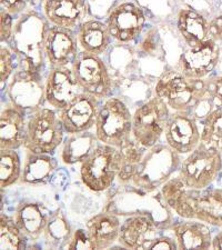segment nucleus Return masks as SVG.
<instances>
[{"label":"nucleus","instance_id":"ddd939ff","mask_svg":"<svg viewBox=\"0 0 222 250\" xmlns=\"http://www.w3.org/2000/svg\"><path fill=\"white\" fill-rule=\"evenodd\" d=\"M143 11L135 3L124 2L112 9L107 20L111 37L119 42H130L135 40L144 26Z\"/></svg>","mask_w":222,"mask_h":250},{"label":"nucleus","instance_id":"4468645a","mask_svg":"<svg viewBox=\"0 0 222 250\" xmlns=\"http://www.w3.org/2000/svg\"><path fill=\"white\" fill-rule=\"evenodd\" d=\"M80 92H82V89L75 79L71 68H51L44 87V98L51 107L62 109Z\"/></svg>","mask_w":222,"mask_h":250},{"label":"nucleus","instance_id":"a19ab883","mask_svg":"<svg viewBox=\"0 0 222 250\" xmlns=\"http://www.w3.org/2000/svg\"><path fill=\"white\" fill-rule=\"evenodd\" d=\"M221 175H222V172H221Z\"/></svg>","mask_w":222,"mask_h":250},{"label":"nucleus","instance_id":"473e14b6","mask_svg":"<svg viewBox=\"0 0 222 250\" xmlns=\"http://www.w3.org/2000/svg\"><path fill=\"white\" fill-rule=\"evenodd\" d=\"M205 88L215 107H222V75L205 80Z\"/></svg>","mask_w":222,"mask_h":250},{"label":"nucleus","instance_id":"6ab92c4d","mask_svg":"<svg viewBox=\"0 0 222 250\" xmlns=\"http://www.w3.org/2000/svg\"><path fill=\"white\" fill-rule=\"evenodd\" d=\"M49 218L46 206L37 201H21L14 213L16 224L27 238H38L44 232Z\"/></svg>","mask_w":222,"mask_h":250},{"label":"nucleus","instance_id":"a211bd4d","mask_svg":"<svg viewBox=\"0 0 222 250\" xmlns=\"http://www.w3.org/2000/svg\"><path fill=\"white\" fill-rule=\"evenodd\" d=\"M27 123L17 106L7 107L0 114V149H18L25 144Z\"/></svg>","mask_w":222,"mask_h":250},{"label":"nucleus","instance_id":"423d86ee","mask_svg":"<svg viewBox=\"0 0 222 250\" xmlns=\"http://www.w3.org/2000/svg\"><path fill=\"white\" fill-rule=\"evenodd\" d=\"M147 152L133 176L136 186L147 191H152L170 179L172 172L180 165L179 154L168 146L156 145Z\"/></svg>","mask_w":222,"mask_h":250},{"label":"nucleus","instance_id":"2eb2a0df","mask_svg":"<svg viewBox=\"0 0 222 250\" xmlns=\"http://www.w3.org/2000/svg\"><path fill=\"white\" fill-rule=\"evenodd\" d=\"M43 13L54 26L72 29L82 23L87 5L84 0H44Z\"/></svg>","mask_w":222,"mask_h":250},{"label":"nucleus","instance_id":"393cba45","mask_svg":"<svg viewBox=\"0 0 222 250\" xmlns=\"http://www.w3.org/2000/svg\"><path fill=\"white\" fill-rule=\"evenodd\" d=\"M56 168L55 160L44 154L29 151L22 167L20 181L23 184H43L50 178Z\"/></svg>","mask_w":222,"mask_h":250},{"label":"nucleus","instance_id":"c756f323","mask_svg":"<svg viewBox=\"0 0 222 250\" xmlns=\"http://www.w3.org/2000/svg\"><path fill=\"white\" fill-rule=\"evenodd\" d=\"M26 236L16 224L14 217L0 215V248L1 250H18L25 248Z\"/></svg>","mask_w":222,"mask_h":250},{"label":"nucleus","instance_id":"c9c22d12","mask_svg":"<svg viewBox=\"0 0 222 250\" xmlns=\"http://www.w3.org/2000/svg\"><path fill=\"white\" fill-rule=\"evenodd\" d=\"M151 250H175L178 249V245L176 239L173 240L170 237H165V236H158L153 240V243L151 244L150 248Z\"/></svg>","mask_w":222,"mask_h":250},{"label":"nucleus","instance_id":"9b49d317","mask_svg":"<svg viewBox=\"0 0 222 250\" xmlns=\"http://www.w3.org/2000/svg\"><path fill=\"white\" fill-rule=\"evenodd\" d=\"M78 39L71 29L58 26L44 29L42 47L51 68L71 66L78 55Z\"/></svg>","mask_w":222,"mask_h":250},{"label":"nucleus","instance_id":"1a4fd4ad","mask_svg":"<svg viewBox=\"0 0 222 250\" xmlns=\"http://www.w3.org/2000/svg\"><path fill=\"white\" fill-rule=\"evenodd\" d=\"M221 51L220 42L213 38L189 47L180 56L178 71L191 79L207 78L218 66Z\"/></svg>","mask_w":222,"mask_h":250},{"label":"nucleus","instance_id":"412c9836","mask_svg":"<svg viewBox=\"0 0 222 250\" xmlns=\"http://www.w3.org/2000/svg\"><path fill=\"white\" fill-rule=\"evenodd\" d=\"M178 29L189 47L199 45L212 38L209 20L191 8H183L179 11Z\"/></svg>","mask_w":222,"mask_h":250},{"label":"nucleus","instance_id":"c85d7f7f","mask_svg":"<svg viewBox=\"0 0 222 250\" xmlns=\"http://www.w3.org/2000/svg\"><path fill=\"white\" fill-rule=\"evenodd\" d=\"M21 163L14 149H0V187L14 185L21 177Z\"/></svg>","mask_w":222,"mask_h":250},{"label":"nucleus","instance_id":"7ed1b4c3","mask_svg":"<svg viewBox=\"0 0 222 250\" xmlns=\"http://www.w3.org/2000/svg\"><path fill=\"white\" fill-rule=\"evenodd\" d=\"M221 172L222 152L201 141L199 146L181 163L179 177L187 187L204 190Z\"/></svg>","mask_w":222,"mask_h":250},{"label":"nucleus","instance_id":"f704fd0d","mask_svg":"<svg viewBox=\"0 0 222 250\" xmlns=\"http://www.w3.org/2000/svg\"><path fill=\"white\" fill-rule=\"evenodd\" d=\"M13 35V15L1 9L0 14V39L8 42Z\"/></svg>","mask_w":222,"mask_h":250},{"label":"nucleus","instance_id":"6e6552de","mask_svg":"<svg viewBox=\"0 0 222 250\" xmlns=\"http://www.w3.org/2000/svg\"><path fill=\"white\" fill-rule=\"evenodd\" d=\"M70 68L82 91L97 99L109 95L111 90V78L106 64L99 56L84 50L80 51Z\"/></svg>","mask_w":222,"mask_h":250},{"label":"nucleus","instance_id":"b1692460","mask_svg":"<svg viewBox=\"0 0 222 250\" xmlns=\"http://www.w3.org/2000/svg\"><path fill=\"white\" fill-rule=\"evenodd\" d=\"M196 217L199 221L222 229V189L200 190L196 199Z\"/></svg>","mask_w":222,"mask_h":250},{"label":"nucleus","instance_id":"9d476101","mask_svg":"<svg viewBox=\"0 0 222 250\" xmlns=\"http://www.w3.org/2000/svg\"><path fill=\"white\" fill-rule=\"evenodd\" d=\"M165 143L179 155H188L201 143V130L196 117L189 111H175L164 129Z\"/></svg>","mask_w":222,"mask_h":250},{"label":"nucleus","instance_id":"20e7f679","mask_svg":"<svg viewBox=\"0 0 222 250\" xmlns=\"http://www.w3.org/2000/svg\"><path fill=\"white\" fill-rule=\"evenodd\" d=\"M95 127L99 143L120 149L132 137V115L122 100L110 98L99 108Z\"/></svg>","mask_w":222,"mask_h":250},{"label":"nucleus","instance_id":"f257e3e1","mask_svg":"<svg viewBox=\"0 0 222 250\" xmlns=\"http://www.w3.org/2000/svg\"><path fill=\"white\" fill-rule=\"evenodd\" d=\"M156 95L173 111H189L209 99L205 80L191 79L179 71H169L161 77L156 86Z\"/></svg>","mask_w":222,"mask_h":250},{"label":"nucleus","instance_id":"7c9ffc66","mask_svg":"<svg viewBox=\"0 0 222 250\" xmlns=\"http://www.w3.org/2000/svg\"><path fill=\"white\" fill-rule=\"evenodd\" d=\"M44 232H46L48 244L54 247H64L67 245V241H69L71 238L69 225L61 213L58 211L55 212L54 215H50Z\"/></svg>","mask_w":222,"mask_h":250},{"label":"nucleus","instance_id":"aec40b11","mask_svg":"<svg viewBox=\"0 0 222 250\" xmlns=\"http://www.w3.org/2000/svg\"><path fill=\"white\" fill-rule=\"evenodd\" d=\"M171 230L175 235L178 249H211L212 233L209 225L203 221H181L173 225Z\"/></svg>","mask_w":222,"mask_h":250},{"label":"nucleus","instance_id":"f8f14e48","mask_svg":"<svg viewBox=\"0 0 222 250\" xmlns=\"http://www.w3.org/2000/svg\"><path fill=\"white\" fill-rule=\"evenodd\" d=\"M98 110L96 97L82 91L69 104L60 109L58 116L64 131L71 135L88 131L94 127Z\"/></svg>","mask_w":222,"mask_h":250},{"label":"nucleus","instance_id":"2f4dec72","mask_svg":"<svg viewBox=\"0 0 222 250\" xmlns=\"http://www.w3.org/2000/svg\"><path fill=\"white\" fill-rule=\"evenodd\" d=\"M66 249H96V246L92 241L88 229H78L64 246Z\"/></svg>","mask_w":222,"mask_h":250},{"label":"nucleus","instance_id":"4c0bfd02","mask_svg":"<svg viewBox=\"0 0 222 250\" xmlns=\"http://www.w3.org/2000/svg\"><path fill=\"white\" fill-rule=\"evenodd\" d=\"M210 32L213 39L220 43L222 42V13L210 20Z\"/></svg>","mask_w":222,"mask_h":250},{"label":"nucleus","instance_id":"39448f33","mask_svg":"<svg viewBox=\"0 0 222 250\" xmlns=\"http://www.w3.org/2000/svg\"><path fill=\"white\" fill-rule=\"evenodd\" d=\"M64 129L54 110L42 108L35 111L27 122L25 146L35 154H52L63 140Z\"/></svg>","mask_w":222,"mask_h":250},{"label":"nucleus","instance_id":"a878e982","mask_svg":"<svg viewBox=\"0 0 222 250\" xmlns=\"http://www.w3.org/2000/svg\"><path fill=\"white\" fill-rule=\"evenodd\" d=\"M96 135L89 134L88 131L71 134L63 145L61 158L64 164L74 165L82 163L87 157L98 146Z\"/></svg>","mask_w":222,"mask_h":250},{"label":"nucleus","instance_id":"cd10ccee","mask_svg":"<svg viewBox=\"0 0 222 250\" xmlns=\"http://www.w3.org/2000/svg\"><path fill=\"white\" fill-rule=\"evenodd\" d=\"M201 141L222 152V107L215 108L203 118Z\"/></svg>","mask_w":222,"mask_h":250},{"label":"nucleus","instance_id":"72a5a7b5","mask_svg":"<svg viewBox=\"0 0 222 250\" xmlns=\"http://www.w3.org/2000/svg\"><path fill=\"white\" fill-rule=\"evenodd\" d=\"M14 71V59L11 51L6 47L0 49V78L1 83L7 82Z\"/></svg>","mask_w":222,"mask_h":250},{"label":"nucleus","instance_id":"f3484780","mask_svg":"<svg viewBox=\"0 0 222 250\" xmlns=\"http://www.w3.org/2000/svg\"><path fill=\"white\" fill-rule=\"evenodd\" d=\"M199 191L185 186L180 177L170 178L161 187L165 204L185 219H197L195 205Z\"/></svg>","mask_w":222,"mask_h":250},{"label":"nucleus","instance_id":"bb28decb","mask_svg":"<svg viewBox=\"0 0 222 250\" xmlns=\"http://www.w3.org/2000/svg\"><path fill=\"white\" fill-rule=\"evenodd\" d=\"M144 150L146 148L137 143L133 137H130L120 148L121 154H122V167L120 169L118 177L121 183H127L133 178L138 165L143 158Z\"/></svg>","mask_w":222,"mask_h":250},{"label":"nucleus","instance_id":"dca6fc26","mask_svg":"<svg viewBox=\"0 0 222 250\" xmlns=\"http://www.w3.org/2000/svg\"><path fill=\"white\" fill-rule=\"evenodd\" d=\"M158 236L156 225L150 219L136 216L124 220L121 225L118 241L127 249H149Z\"/></svg>","mask_w":222,"mask_h":250},{"label":"nucleus","instance_id":"4be33fe9","mask_svg":"<svg viewBox=\"0 0 222 250\" xmlns=\"http://www.w3.org/2000/svg\"><path fill=\"white\" fill-rule=\"evenodd\" d=\"M120 221L112 213L101 212L92 217L87 223V229L96 249H106L118 241Z\"/></svg>","mask_w":222,"mask_h":250},{"label":"nucleus","instance_id":"0eeeda50","mask_svg":"<svg viewBox=\"0 0 222 250\" xmlns=\"http://www.w3.org/2000/svg\"><path fill=\"white\" fill-rule=\"evenodd\" d=\"M170 115L168 104L156 96L132 115V137L146 149L156 146L164 134Z\"/></svg>","mask_w":222,"mask_h":250},{"label":"nucleus","instance_id":"58836bf2","mask_svg":"<svg viewBox=\"0 0 222 250\" xmlns=\"http://www.w3.org/2000/svg\"><path fill=\"white\" fill-rule=\"evenodd\" d=\"M212 249L222 250V229L212 238Z\"/></svg>","mask_w":222,"mask_h":250},{"label":"nucleus","instance_id":"ea45409f","mask_svg":"<svg viewBox=\"0 0 222 250\" xmlns=\"http://www.w3.org/2000/svg\"><path fill=\"white\" fill-rule=\"evenodd\" d=\"M221 50H222V42H221Z\"/></svg>","mask_w":222,"mask_h":250},{"label":"nucleus","instance_id":"5701e85b","mask_svg":"<svg viewBox=\"0 0 222 250\" xmlns=\"http://www.w3.org/2000/svg\"><path fill=\"white\" fill-rule=\"evenodd\" d=\"M77 39L82 50L99 56L107 50L111 34L107 23L98 20H87L80 25Z\"/></svg>","mask_w":222,"mask_h":250},{"label":"nucleus","instance_id":"e433bc0d","mask_svg":"<svg viewBox=\"0 0 222 250\" xmlns=\"http://www.w3.org/2000/svg\"><path fill=\"white\" fill-rule=\"evenodd\" d=\"M28 0H0V5L3 10L11 15H16L25 9Z\"/></svg>","mask_w":222,"mask_h":250},{"label":"nucleus","instance_id":"f03ea898","mask_svg":"<svg viewBox=\"0 0 222 250\" xmlns=\"http://www.w3.org/2000/svg\"><path fill=\"white\" fill-rule=\"evenodd\" d=\"M122 167L120 149L99 144L81 163L80 178L91 191H103L111 186Z\"/></svg>","mask_w":222,"mask_h":250}]
</instances>
